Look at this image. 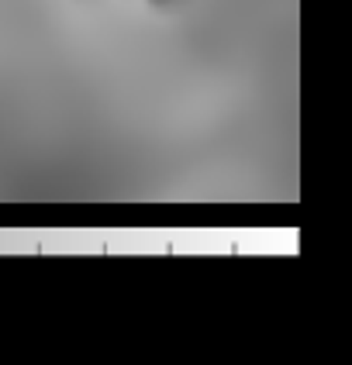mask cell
Returning a JSON list of instances; mask_svg holds the SVG:
<instances>
[{
    "label": "cell",
    "mask_w": 352,
    "mask_h": 365,
    "mask_svg": "<svg viewBox=\"0 0 352 365\" xmlns=\"http://www.w3.org/2000/svg\"><path fill=\"white\" fill-rule=\"evenodd\" d=\"M152 4H166V0H152Z\"/></svg>",
    "instance_id": "obj_1"
}]
</instances>
